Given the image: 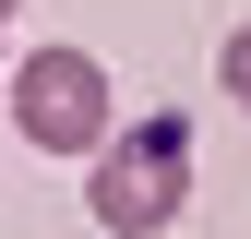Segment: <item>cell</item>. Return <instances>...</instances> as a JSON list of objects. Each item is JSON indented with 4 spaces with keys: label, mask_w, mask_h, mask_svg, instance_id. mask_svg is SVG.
Here are the masks:
<instances>
[{
    "label": "cell",
    "mask_w": 251,
    "mask_h": 239,
    "mask_svg": "<svg viewBox=\"0 0 251 239\" xmlns=\"http://www.w3.org/2000/svg\"><path fill=\"white\" fill-rule=\"evenodd\" d=\"M96 179H84V215H96L108 239H155L179 227V203H192V120H132V132H108L96 156H84Z\"/></svg>",
    "instance_id": "obj_1"
},
{
    "label": "cell",
    "mask_w": 251,
    "mask_h": 239,
    "mask_svg": "<svg viewBox=\"0 0 251 239\" xmlns=\"http://www.w3.org/2000/svg\"><path fill=\"white\" fill-rule=\"evenodd\" d=\"M12 132L36 143V156H96L120 132L108 120V60L96 48H24L12 60Z\"/></svg>",
    "instance_id": "obj_2"
},
{
    "label": "cell",
    "mask_w": 251,
    "mask_h": 239,
    "mask_svg": "<svg viewBox=\"0 0 251 239\" xmlns=\"http://www.w3.org/2000/svg\"><path fill=\"white\" fill-rule=\"evenodd\" d=\"M215 84H227V96L251 108V24H227V48H215Z\"/></svg>",
    "instance_id": "obj_3"
},
{
    "label": "cell",
    "mask_w": 251,
    "mask_h": 239,
    "mask_svg": "<svg viewBox=\"0 0 251 239\" xmlns=\"http://www.w3.org/2000/svg\"><path fill=\"white\" fill-rule=\"evenodd\" d=\"M12 12H24V0H0V36H12Z\"/></svg>",
    "instance_id": "obj_4"
}]
</instances>
